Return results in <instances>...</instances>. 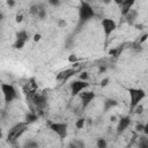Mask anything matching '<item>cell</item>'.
Wrapping results in <instances>:
<instances>
[{"mask_svg": "<svg viewBox=\"0 0 148 148\" xmlns=\"http://www.w3.org/2000/svg\"><path fill=\"white\" fill-rule=\"evenodd\" d=\"M134 110H135L136 113H142V111H143V106H142V105H136V106L134 108ZM134 110H133V111H134Z\"/></svg>", "mask_w": 148, "mask_h": 148, "instance_id": "obj_27", "label": "cell"}, {"mask_svg": "<svg viewBox=\"0 0 148 148\" xmlns=\"http://www.w3.org/2000/svg\"><path fill=\"white\" fill-rule=\"evenodd\" d=\"M111 121H116V117H114V116L111 117Z\"/></svg>", "mask_w": 148, "mask_h": 148, "instance_id": "obj_36", "label": "cell"}, {"mask_svg": "<svg viewBox=\"0 0 148 148\" xmlns=\"http://www.w3.org/2000/svg\"><path fill=\"white\" fill-rule=\"evenodd\" d=\"M110 1H111V0H103L104 3H108V2H110Z\"/></svg>", "mask_w": 148, "mask_h": 148, "instance_id": "obj_38", "label": "cell"}, {"mask_svg": "<svg viewBox=\"0 0 148 148\" xmlns=\"http://www.w3.org/2000/svg\"><path fill=\"white\" fill-rule=\"evenodd\" d=\"M146 39H147V34H143V35H142V38H141V39L139 40V44H141V43H143V42H145Z\"/></svg>", "mask_w": 148, "mask_h": 148, "instance_id": "obj_33", "label": "cell"}, {"mask_svg": "<svg viewBox=\"0 0 148 148\" xmlns=\"http://www.w3.org/2000/svg\"><path fill=\"white\" fill-rule=\"evenodd\" d=\"M134 3H135V0H123V1H121V3H120V6H119L121 16H124V15H125L130 9H132V8H133Z\"/></svg>", "mask_w": 148, "mask_h": 148, "instance_id": "obj_14", "label": "cell"}, {"mask_svg": "<svg viewBox=\"0 0 148 148\" xmlns=\"http://www.w3.org/2000/svg\"><path fill=\"white\" fill-rule=\"evenodd\" d=\"M37 119H38V114H37V113H35L34 111H31V112L27 113L24 121H25V123L29 125V124H32V123H35Z\"/></svg>", "mask_w": 148, "mask_h": 148, "instance_id": "obj_16", "label": "cell"}, {"mask_svg": "<svg viewBox=\"0 0 148 148\" xmlns=\"http://www.w3.org/2000/svg\"><path fill=\"white\" fill-rule=\"evenodd\" d=\"M28 128V124L25 121H22V123H18L16 125H14L9 131H8V134H7V140L8 142L10 143H14L18 138H21L23 135V133L27 131Z\"/></svg>", "mask_w": 148, "mask_h": 148, "instance_id": "obj_2", "label": "cell"}, {"mask_svg": "<svg viewBox=\"0 0 148 148\" xmlns=\"http://www.w3.org/2000/svg\"><path fill=\"white\" fill-rule=\"evenodd\" d=\"M68 60H69L71 62H76V61H77V58H76V56H74V54H71L69 58H68Z\"/></svg>", "mask_w": 148, "mask_h": 148, "instance_id": "obj_29", "label": "cell"}, {"mask_svg": "<svg viewBox=\"0 0 148 148\" xmlns=\"http://www.w3.org/2000/svg\"><path fill=\"white\" fill-rule=\"evenodd\" d=\"M6 2H7V5H8L9 7H13V6L15 5V1H14V0H6Z\"/></svg>", "mask_w": 148, "mask_h": 148, "instance_id": "obj_32", "label": "cell"}, {"mask_svg": "<svg viewBox=\"0 0 148 148\" xmlns=\"http://www.w3.org/2000/svg\"><path fill=\"white\" fill-rule=\"evenodd\" d=\"M138 10L136 9H130L123 17H125V21H126V23L128 24V25H134V23H135V21H136V18H138Z\"/></svg>", "mask_w": 148, "mask_h": 148, "instance_id": "obj_13", "label": "cell"}, {"mask_svg": "<svg viewBox=\"0 0 148 148\" xmlns=\"http://www.w3.org/2000/svg\"><path fill=\"white\" fill-rule=\"evenodd\" d=\"M101 25H102V29H103L104 35L106 37H109L117 28V23L114 22L113 18H110V17H104L101 21Z\"/></svg>", "mask_w": 148, "mask_h": 148, "instance_id": "obj_9", "label": "cell"}, {"mask_svg": "<svg viewBox=\"0 0 148 148\" xmlns=\"http://www.w3.org/2000/svg\"><path fill=\"white\" fill-rule=\"evenodd\" d=\"M25 94H27V98H29V101L32 102V104L37 109H43L46 105V97L44 94H37L35 91H29Z\"/></svg>", "mask_w": 148, "mask_h": 148, "instance_id": "obj_5", "label": "cell"}, {"mask_svg": "<svg viewBox=\"0 0 148 148\" xmlns=\"http://www.w3.org/2000/svg\"><path fill=\"white\" fill-rule=\"evenodd\" d=\"M79 71L76 68H67L65 71H61L57 74L56 79L59 81V82H66L68 79H71L72 76H74Z\"/></svg>", "mask_w": 148, "mask_h": 148, "instance_id": "obj_11", "label": "cell"}, {"mask_svg": "<svg viewBox=\"0 0 148 148\" xmlns=\"http://www.w3.org/2000/svg\"><path fill=\"white\" fill-rule=\"evenodd\" d=\"M131 125V117L130 116H123L118 119V125H117V133L121 134L124 133Z\"/></svg>", "mask_w": 148, "mask_h": 148, "instance_id": "obj_12", "label": "cell"}, {"mask_svg": "<svg viewBox=\"0 0 148 148\" xmlns=\"http://www.w3.org/2000/svg\"><path fill=\"white\" fill-rule=\"evenodd\" d=\"M37 10H38V3L37 5H32L31 7H30V14L31 15H37Z\"/></svg>", "mask_w": 148, "mask_h": 148, "instance_id": "obj_23", "label": "cell"}, {"mask_svg": "<svg viewBox=\"0 0 148 148\" xmlns=\"http://www.w3.org/2000/svg\"><path fill=\"white\" fill-rule=\"evenodd\" d=\"M47 2L52 7H59L60 3H61V0H47Z\"/></svg>", "mask_w": 148, "mask_h": 148, "instance_id": "obj_22", "label": "cell"}, {"mask_svg": "<svg viewBox=\"0 0 148 148\" xmlns=\"http://www.w3.org/2000/svg\"><path fill=\"white\" fill-rule=\"evenodd\" d=\"M95 16V10L88 1L81 0L79 6V22L80 24H84Z\"/></svg>", "mask_w": 148, "mask_h": 148, "instance_id": "obj_1", "label": "cell"}, {"mask_svg": "<svg viewBox=\"0 0 148 148\" xmlns=\"http://www.w3.org/2000/svg\"><path fill=\"white\" fill-rule=\"evenodd\" d=\"M117 105H118V102L114 98H106L104 101V111L106 112V111H109L110 109H112Z\"/></svg>", "mask_w": 148, "mask_h": 148, "instance_id": "obj_15", "label": "cell"}, {"mask_svg": "<svg viewBox=\"0 0 148 148\" xmlns=\"http://www.w3.org/2000/svg\"><path fill=\"white\" fill-rule=\"evenodd\" d=\"M84 124H86V119H84V118H79V119L75 121V127H76L77 130H81V128H83Z\"/></svg>", "mask_w": 148, "mask_h": 148, "instance_id": "obj_19", "label": "cell"}, {"mask_svg": "<svg viewBox=\"0 0 148 148\" xmlns=\"http://www.w3.org/2000/svg\"><path fill=\"white\" fill-rule=\"evenodd\" d=\"M1 92L3 96V101L6 103H12L13 101L18 98V94L16 88L10 83H1Z\"/></svg>", "mask_w": 148, "mask_h": 148, "instance_id": "obj_4", "label": "cell"}, {"mask_svg": "<svg viewBox=\"0 0 148 148\" xmlns=\"http://www.w3.org/2000/svg\"><path fill=\"white\" fill-rule=\"evenodd\" d=\"M24 147H27V148H35V147H38V142L32 141V140H29L28 142L24 143Z\"/></svg>", "mask_w": 148, "mask_h": 148, "instance_id": "obj_21", "label": "cell"}, {"mask_svg": "<svg viewBox=\"0 0 148 148\" xmlns=\"http://www.w3.org/2000/svg\"><path fill=\"white\" fill-rule=\"evenodd\" d=\"M28 40H29V34L25 30L17 31L16 32V36H15V42L13 44V49H15V50L23 49Z\"/></svg>", "mask_w": 148, "mask_h": 148, "instance_id": "obj_7", "label": "cell"}, {"mask_svg": "<svg viewBox=\"0 0 148 148\" xmlns=\"http://www.w3.org/2000/svg\"><path fill=\"white\" fill-rule=\"evenodd\" d=\"M89 87V83L88 81H84V80H75V81H72L71 84H69V90H71V95L72 96H77L82 90L87 89Z\"/></svg>", "mask_w": 148, "mask_h": 148, "instance_id": "obj_8", "label": "cell"}, {"mask_svg": "<svg viewBox=\"0 0 148 148\" xmlns=\"http://www.w3.org/2000/svg\"><path fill=\"white\" fill-rule=\"evenodd\" d=\"M79 97H80V101H81V106H82V109H86V108L95 99L96 95H95L94 91H86V89H84V90H82V91L79 94Z\"/></svg>", "mask_w": 148, "mask_h": 148, "instance_id": "obj_10", "label": "cell"}, {"mask_svg": "<svg viewBox=\"0 0 148 148\" xmlns=\"http://www.w3.org/2000/svg\"><path fill=\"white\" fill-rule=\"evenodd\" d=\"M2 20H3V14L0 12V21H2Z\"/></svg>", "mask_w": 148, "mask_h": 148, "instance_id": "obj_35", "label": "cell"}, {"mask_svg": "<svg viewBox=\"0 0 148 148\" xmlns=\"http://www.w3.org/2000/svg\"><path fill=\"white\" fill-rule=\"evenodd\" d=\"M49 126H50V130L53 133H56L60 139H65L68 134V125L66 123L54 121V123H51Z\"/></svg>", "mask_w": 148, "mask_h": 148, "instance_id": "obj_6", "label": "cell"}, {"mask_svg": "<svg viewBox=\"0 0 148 148\" xmlns=\"http://www.w3.org/2000/svg\"><path fill=\"white\" fill-rule=\"evenodd\" d=\"M69 146H80V147H84V143L83 142H77V141H75V142H72Z\"/></svg>", "mask_w": 148, "mask_h": 148, "instance_id": "obj_30", "label": "cell"}, {"mask_svg": "<svg viewBox=\"0 0 148 148\" xmlns=\"http://www.w3.org/2000/svg\"><path fill=\"white\" fill-rule=\"evenodd\" d=\"M15 21H16L17 23L22 22V21H23V15H22V14H17V15L15 16Z\"/></svg>", "mask_w": 148, "mask_h": 148, "instance_id": "obj_28", "label": "cell"}, {"mask_svg": "<svg viewBox=\"0 0 148 148\" xmlns=\"http://www.w3.org/2000/svg\"><path fill=\"white\" fill-rule=\"evenodd\" d=\"M96 146H97L98 148H105V147L108 146V143H106V141H105V139H102V138H99V139H97V142H96Z\"/></svg>", "mask_w": 148, "mask_h": 148, "instance_id": "obj_20", "label": "cell"}, {"mask_svg": "<svg viewBox=\"0 0 148 148\" xmlns=\"http://www.w3.org/2000/svg\"><path fill=\"white\" fill-rule=\"evenodd\" d=\"M40 38H42L40 34H35V35H34V40H35V42H38V40H40Z\"/></svg>", "mask_w": 148, "mask_h": 148, "instance_id": "obj_31", "label": "cell"}, {"mask_svg": "<svg viewBox=\"0 0 148 148\" xmlns=\"http://www.w3.org/2000/svg\"><path fill=\"white\" fill-rule=\"evenodd\" d=\"M143 128H145V124H142V123H138V124L135 125V130H136L138 132L143 131Z\"/></svg>", "mask_w": 148, "mask_h": 148, "instance_id": "obj_24", "label": "cell"}, {"mask_svg": "<svg viewBox=\"0 0 148 148\" xmlns=\"http://www.w3.org/2000/svg\"><path fill=\"white\" fill-rule=\"evenodd\" d=\"M87 79H88V73H87V72H81V73H80V80L87 81Z\"/></svg>", "mask_w": 148, "mask_h": 148, "instance_id": "obj_25", "label": "cell"}, {"mask_svg": "<svg viewBox=\"0 0 148 148\" xmlns=\"http://www.w3.org/2000/svg\"><path fill=\"white\" fill-rule=\"evenodd\" d=\"M1 138H2V128L0 127V139H1Z\"/></svg>", "mask_w": 148, "mask_h": 148, "instance_id": "obj_37", "label": "cell"}, {"mask_svg": "<svg viewBox=\"0 0 148 148\" xmlns=\"http://www.w3.org/2000/svg\"><path fill=\"white\" fill-rule=\"evenodd\" d=\"M128 95H130V109L131 111H133L134 108L139 105L140 102L146 97V91L141 88H128Z\"/></svg>", "mask_w": 148, "mask_h": 148, "instance_id": "obj_3", "label": "cell"}, {"mask_svg": "<svg viewBox=\"0 0 148 148\" xmlns=\"http://www.w3.org/2000/svg\"><path fill=\"white\" fill-rule=\"evenodd\" d=\"M121 1L123 0H113V2L117 5V6H120V3H121Z\"/></svg>", "mask_w": 148, "mask_h": 148, "instance_id": "obj_34", "label": "cell"}, {"mask_svg": "<svg viewBox=\"0 0 148 148\" xmlns=\"http://www.w3.org/2000/svg\"><path fill=\"white\" fill-rule=\"evenodd\" d=\"M46 8L43 3H38V10H37V17H39L40 20H44L46 17Z\"/></svg>", "mask_w": 148, "mask_h": 148, "instance_id": "obj_17", "label": "cell"}, {"mask_svg": "<svg viewBox=\"0 0 148 148\" xmlns=\"http://www.w3.org/2000/svg\"><path fill=\"white\" fill-rule=\"evenodd\" d=\"M109 81H110V79H109V77L103 79V80L101 81V87H106V86H108V83H109Z\"/></svg>", "mask_w": 148, "mask_h": 148, "instance_id": "obj_26", "label": "cell"}, {"mask_svg": "<svg viewBox=\"0 0 148 148\" xmlns=\"http://www.w3.org/2000/svg\"><path fill=\"white\" fill-rule=\"evenodd\" d=\"M121 50H123V47L118 46V47H116V49H112V50H110L109 54H110V56H112V57H114V58H117V57H119V56H120V53H121Z\"/></svg>", "mask_w": 148, "mask_h": 148, "instance_id": "obj_18", "label": "cell"}]
</instances>
